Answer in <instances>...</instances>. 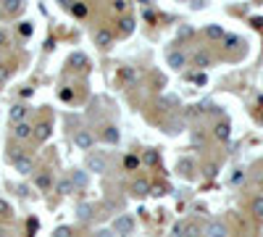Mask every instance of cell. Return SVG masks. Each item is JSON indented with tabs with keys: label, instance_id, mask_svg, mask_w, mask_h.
<instances>
[{
	"label": "cell",
	"instance_id": "6da1fadb",
	"mask_svg": "<svg viewBox=\"0 0 263 237\" xmlns=\"http://www.w3.org/2000/svg\"><path fill=\"white\" fill-rule=\"evenodd\" d=\"M85 166H87V171H95V174H103V171L108 169V161H105V156H103V153H87V158H85Z\"/></svg>",
	"mask_w": 263,
	"mask_h": 237
},
{
	"label": "cell",
	"instance_id": "7a4b0ae2",
	"mask_svg": "<svg viewBox=\"0 0 263 237\" xmlns=\"http://www.w3.org/2000/svg\"><path fill=\"white\" fill-rule=\"evenodd\" d=\"M132 229H134L132 216H126V214L116 216V221H113V235H116V237H129Z\"/></svg>",
	"mask_w": 263,
	"mask_h": 237
},
{
	"label": "cell",
	"instance_id": "3957f363",
	"mask_svg": "<svg viewBox=\"0 0 263 237\" xmlns=\"http://www.w3.org/2000/svg\"><path fill=\"white\" fill-rule=\"evenodd\" d=\"M74 143H76V148H82V150H89L95 145V134L92 132H87V129H79L74 134Z\"/></svg>",
	"mask_w": 263,
	"mask_h": 237
},
{
	"label": "cell",
	"instance_id": "277c9868",
	"mask_svg": "<svg viewBox=\"0 0 263 237\" xmlns=\"http://www.w3.org/2000/svg\"><path fill=\"white\" fill-rule=\"evenodd\" d=\"M229 229L224 221H210L208 227H205V237H227Z\"/></svg>",
	"mask_w": 263,
	"mask_h": 237
},
{
	"label": "cell",
	"instance_id": "5b68a950",
	"mask_svg": "<svg viewBox=\"0 0 263 237\" xmlns=\"http://www.w3.org/2000/svg\"><path fill=\"white\" fill-rule=\"evenodd\" d=\"M132 193L137 198L150 195V182H147V179H134V182H132Z\"/></svg>",
	"mask_w": 263,
	"mask_h": 237
},
{
	"label": "cell",
	"instance_id": "8992f818",
	"mask_svg": "<svg viewBox=\"0 0 263 237\" xmlns=\"http://www.w3.org/2000/svg\"><path fill=\"white\" fill-rule=\"evenodd\" d=\"M184 63H187L184 53H179V50H171V53H169V66L171 69H184Z\"/></svg>",
	"mask_w": 263,
	"mask_h": 237
},
{
	"label": "cell",
	"instance_id": "52a82bcc",
	"mask_svg": "<svg viewBox=\"0 0 263 237\" xmlns=\"http://www.w3.org/2000/svg\"><path fill=\"white\" fill-rule=\"evenodd\" d=\"M76 219L89 221V219H92V206H89V203H79V206H76Z\"/></svg>",
	"mask_w": 263,
	"mask_h": 237
},
{
	"label": "cell",
	"instance_id": "ba28073f",
	"mask_svg": "<svg viewBox=\"0 0 263 237\" xmlns=\"http://www.w3.org/2000/svg\"><path fill=\"white\" fill-rule=\"evenodd\" d=\"M32 166H35V164H32V158H29V156H16V169L21 171V174H29Z\"/></svg>",
	"mask_w": 263,
	"mask_h": 237
},
{
	"label": "cell",
	"instance_id": "9c48e42d",
	"mask_svg": "<svg viewBox=\"0 0 263 237\" xmlns=\"http://www.w3.org/2000/svg\"><path fill=\"white\" fill-rule=\"evenodd\" d=\"M11 119L16 121V124H21L24 119H27V106H21V103H16L14 108H11Z\"/></svg>",
	"mask_w": 263,
	"mask_h": 237
},
{
	"label": "cell",
	"instance_id": "30bf717a",
	"mask_svg": "<svg viewBox=\"0 0 263 237\" xmlns=\"http://www.w3.org/2000/svg\"><path fill=\"white\" fill-rule=\"evenodd\" d=\"M111 40H113V35L108 29H98V35H95V42L100 45V48H108L111 45Z\"/></svg>",
	"mask_w": 263,
	"mask_h": 237
},
{
	"label": "cell",
	"instance_id": "8fae6325",
	"mask_svg": "<svg viewBox=\"0 0 263 237\" xmlns=\"http://www.w3.org/2000/svg\"><path fill=\"white\" fill-rule=\"evenodd\" d=\"M229 134H232L229 121H219V124H216V137H219V140H229Z\"/></svg>",
	"mask_w": 263,
	"mask_h": 237
},
{
	"label": "cell",
	"instance_id": "7c38bea8",
	"mask_svg": "<svg viewBox=\"0 0 263 237\" xmlns=\"http://www.w3.org/2000/svg\"><path fill=\"white\" fill-rule=\"evenodd\" d=\"M14 134H16L18 140H27V137H32V127L27 124V121H21V124H16Z\"/></svg>",
	"mask_w": 263,
	"mask_h": 237
},
{
	"label": "cell",
	"instance_id": "4fadbf2b",
	"mask_svg": "<svg viewBox=\"0 0 263 237\" xmlns=\"http://www.w3.org/2000/svg\"><path fill=\"white\" fill-rule=\"evenodd\" d=\"M71 184H74V187H79V190H85V187H87L85 171H71Z\"/></svg>",
	"mask_w": 263,
	"mask_h": 237
},
{
	"label": "cell",
	"instance_id": "5bb4252c",
	"mask_svg": "<svg viewBox=\"0 0 263 237\" xmlns=\"http://www.w3.org/2000/svg\"><path fill=\"white\" fill-rule=\"evenodd\" d=\"M32 129H35L32 134H37V137H40V140H45V137H48V134H50V127L45 124V121H42V124H37V127H32Z\"/></svg>",
	"mask_w": 263,
	"mask_h": 237
},
{
	"label": "cell",
	"instance_id": "9a60e30c",
	"mask_svg": "<svg viewBox=\"0 0 263 237\" xmlns=\"http://www.w3.org/2000/svg\"><path fill=\"white\" fill-rule=\"evenodd\" d=\"M137 166H140V158H137V156H126V158H124V169H126V171H134Z\"/></svg>",
	"mask_w": 263,
	"mask_h": 237
},
{
	"label": "cell",
	"instance_id": "2e32d148",
	"mask_svg": "<svg viewBox=\"0 0 263 237\" xmlns=\"http://www.w3.org/2000/svg\"><path fill=\"white\" fill-rule=\"evenodd\" d=\"M192 169H195V164L187 161V158H184V161H179V171H182L184 177H190V174H192Z\"/></svg>",
	"mask_w": 263,
	"mask_h": 237
},
{
	"label": "cell",
	"instance_id": "e0dca14e",
	"mask_svg": "<svg viewBox=\"0 0 263 237\" xmlns=\"http://www.w3.org/2000/svg\"><path fill=\"white\" fill-rule=\"evenodd\" d=\"M58 193H63V195L74 193V184H71V179H63V182H58Z\"/></svg>",
	"mask_w": 263,
	"mask_h": 237
},
{
	"label": "cell",
	"instance_id": "ac0fdd59",
	"mask_svg": "<svg viewBox=\"0 0 263 237\" xmlns=\"http://www.w3.org/2000/svg\"><path fill=\"white\" fill-rule=\"evenodd\" d=\"M197 235H200L197 224H184V237H197Z\"/></svg>",
	"mask_w": 263,
	"mask_h": 237
},
{
	"label": "cell",
	"instance_id": "d6986e66",
	"mask_svg": "<svg viewBox=\"0 0 263 237\" xmlns=\"http://www.w3.org/2000/svg\"><path fill=\"white\" fill-rule=\"evenodd\" d=\"M119 29L126 35V32H132V29H134V21H132L129 16H126V18H121V21H119Z\"/></svg>",
	"mask_w": 263,
	"mask_h": 237
},
{
	"label": "cell",
	"instance_id": "ffe728a7",
	"mask_svg": "<svg viewBox=\"0 0 263 237\" xmlns=\"http://www.w3.org/2000/svg\"><path fill=\"white\" fill-rule=\"evenodd\" d=\"M195 63H197L200 69H205V66L210 63V55H208V53H197V55H195Z\"/></svg>",
	"mask_w": 263,
	"mask_h": 237
},
{
	"label": "cell",
	"instance_id": "44dd1931",
	"mask_svg": "<svg viewBox=\"0 0 263 237\" xmlns=\"http://www.w3.org/2000/svg\"><path fill=\"white\" fill-rule=\"evenodd\" d=\"M253 214L258 216V219H263V198H255L253 201Z\"/></svg>",
	"mask_w": 263,
	"mask_h": 237
},
{
	"label": "cell",
	"instance_id": "7402d4cb",
	"mask_svg": "<svg viewBox=\"0 0 263 237\" xmlns=\"http://www.w3.org/2000/svg\"><path fill=\"white\" fill-rule=\"evenodd\" d=\"M18 8H21V0H5V11L8 14H16Z\"/></svg>",
	"mask_w": 263,
	"mask_h": 237
},
{
	"label": "cell",
	"instance_id": "603a6c76",
	"mask_svg": "<svg viewBox=\"0 0 263 237\" xmlns=\"http://www.w3.org/2000/svg\"><path fill=\"white\" fill-rule=\"evenodd\" d=\"M142 161L150 164V166H156V164H158V153H156V150H147L145 156H142Z\"/></svg>",
	"mask_w": 263,
	"mask_h": 237
},
{
	"label": "cell",
	"instance_id": "cb8c5ba5",
	"mask_svg": "<svg viewBox=\"0 0 263 237\" xmlns=\"http://www.w3.org/2000/svg\"><path fill=\"white\" fill-rule=\"evenodd\" d=\"M121 76H124L129 85H134V82H137V72H134V69H124V72H121Z\"/></svg>",
	"mask_w": 263,
	"mask_h": 237
},
{
	"label": "cell",
	"instance_id": "d4e9b609",
	"mask_svg": "<svg viewBox=\"0 0 263 237\" xmlns=\"http://www.w3.org/2000/svg\"><path fill=\"white\" fill-rule=\"evenodd\" d=\"M37 184H40L42 190H48L50 184H53V179H50V174H40V177H37Z\"/></svg>",
	"mask_w": 263,
	"mask_h": 237
},
{
	"label": "cell",
	"instance_id": "484cf974",
	"mask_svg": "<svg viewBox=\"0 0 263 237\" xmlns=\"http://www.w3.org/2000/svg\"><path fill=\"white\" fill-rule=\"evenodd\" d=\"M208 37H213V40H221V37H224V29L213 24V27H208Z\"/></svg>",
	"mask_w": 263,
	"mask_h": 237
},
{
	"label": "cell",
	"instance_id": "4316f807",
	"mask_svg": "<svg viewBox=\"0 0 263 237\" xmlns=\"http://www.w3.org/2000/svg\"><path fill=\"white\" fill-rule=\"evenodd\" d=\"M171 237H184V224L176 221L174 227H171Z\"/></svg>",
	"mask_w": 263,
	"mask_h": 237
},
{
	"label": "cell",
	"instance_id": "83f0119b",
	"mask_svg": "<svg viewBox=\"0 0 263 237\" xmlns=\"http://www.w3.org/2000/svg\"><path fill=\"white\" fill-rule=\"evenodd\" d=\"M105 140H108V143H119V132L113 129V127H108V129H105Z\"/></svg>",
	"mask_w": 263,
	"mask_h": 237
},
{
	"label": "cell",
	"instance_id": "f1b7e54d",
	"mask_svg": "<svg viewBox=\"0 0 263 237\" xmlns=\"http://www.w3.org/2000/svg\"><path fill=\"white\" fill-rule=\"evenodd\" d=\"M55 237H71V227H58L55 229Z\"/></svg>",
	"mask_w": 263,
	"mask_h": 237
},
{
	"label": "cell",
	"instance_id": "f546056e",
	"mask_svg": "<svg viewBox=\"0 0 263 237\" xmlns=\"http://www.w3.org/2000/svg\"><path fill=\"white\" fill-rule=\"evenodd\" d=\"M71 63H74V66H82V63H87V58H85L82 53H74V55H71Z\"/></svg>",
	"mask_w": 263,
	"mask_h": 237
},
{
	"label": "cell",
	"instance_id": "4dcf8cb0",
	"mask_svg": "<svg viewBox=\"0 0 263 237\" xmlns=\"http://www.w3.org/2000/svg\"><path fill=\"white\" fill-rule=\"evenodd\" d=\"M182 127H184V121L182 119H174V121H171V127H169V132H179Z\"/></svg>",
	"mask_w": 263,
	"mask_h": 237
},
{
	"label": "cell",
	"instance_id": "1f68e13d",
	"mask_svg": "<svg viewBox=\"0 0 263 237\" xmlns=\"http://www.w3.org/2000/svg\"><path fill=\"white\" fill-rule=\"evenodd\" d=\"M95 237H116V235H113V229H100V232H95Z\"/></svg>",
	"mask_w": 263,
	"mask_h": 237
},
{
	"label": "cell",
	"instance_id": "d6a6232c",
	"mask_svg": "<svg viewBox=\"0 0 263 237\" xmlns=\"http://www.w3.org/2000/svg\"><path fill=\"white\" fill-rule=\"evenodd\" d=\"M71 11H74L76 16H85V14H87V8H85V5H71Z\"/></svg>",
	"mask_w": 263,
	"mask_h": 237
},
{
	"label": "cell",
	"instance_id": "836d02e7",
	"mask_svg": "<svg viewBox=\"0 0 263 237\" xmlns=\"http://www.w3.org/2000/svg\"><path fill=\"white\" fill-rule=\"evenodd\" d=\"M21 35H24V37H29V35H32V24H27V21L21 24Z\"/></svg>",
	"mask_w": 263,
	"mask_h": 237
},
{
	"label": "cell",
	"instance_id": "e575fe53",
	"mask_svg": "<svg viewBox=\"0 0 263 237\" xmlns=\"http://www.w3.org/2000/svg\"><path fill=\"white\" fill-rule=\"evenodd\" d=\"M192 143H195V145H203V134L195 132V134H192Z\"/></svg>",
	"mask_w": 263,
	"mask_h": 237
},
{
	"label": "cell",
	"instance_id": "d590c367",
	"mask_svg": "<svg viewBox=\"0 0 263 237\" xmlns=\"http://www.w3.org/2000/svg\"><path fill=\"white\" fill-rule=\"evenodd\" d=\"M71 95H74L71 90H61V98H63V100H71Z\"/></svg>",
	"mask_w": 263,
	"mask_h": 237
},
{
	"label": "cell",
	"instance_id": "8d00e7d4",
	"mask_svg": "<svg viewBox=\"0 0 263 237\" xmlns=\"http://www.w3.org/2000/svg\"><path fill=\"white\" fill-rule=\"evenodd\" d=\"M237 42H240V40H237V37H227V48H234Z\"/></svg>",
	"mask_w": 263,
	"mask_h": 237
},
{
	"label": "cell",
	"instance_id": "74e56055",
	"mask_svg": "<svg viewBox=\"0 0 263 237\" xmlns=\"http://www.w3.org/2000/svg\"><path fill=\"white\" fill-rule=\"evenodd\" d=\"M113 8H116V11H124L126 3H124V0H119V3H113Z\"/></svg>",
	"mask_w": 263,
	"mask_h": 237
},
{
	"label": "cell",
	"instance_id": "f35d334b",
	"mask_svg": "<svg viewBox=\"0 0 263 237\" xmlns=\"http://www.w3.org/2000/svg\"><path fill=\"white\" fill-rule=\"evenodd\" d=\"M179 35H182V37H187V35H192V29H190V27H182V29H179Z\"/></svg>",
	"mask_w": 263,
	"mask_h": 237
},
{
	"label": "cell",
	"instance_id": "ab89813d",
	"mask_svg": "<svg viewBox=\"0 0 263 237\" xmlns=\"http://www.w3.org/2000/svg\"><path fill=\"white\" fill-rule=\"evenodd\" d=\"M8 79V69H0V82H5Z\"/></svg>",
	"mask_w": 263,
	"mask_h": 237
},
{
	"label": "cell",
	"instance_id": "60d3db41",
	"mask_svg": "<svg viewBox=\"0 0 263 237\" xmlns=\"http://www.w3.org/2000/svg\"><path fill=\"white\" fill-rule=\"evenodd\" d=\"M5 211H8V203H5V201H0V214H5Z\"/></svg>",
	"mask_w": 263,
	"mask_h": 237
},
{
	"label": "cell",
	"instance_id": "b9f144b4",
	"mask_svg": "<svg viewBox=\"0 0 263 237\" xmlns=\"http://www.w3.org/2000/svg\"><path fill=\"white\" fill-rule=\"evenodd\" d=\"M3 40H5V32H3V29H0V42H3Z\"/></svg>",
	"mask_w": 263,
	"mask_h": 237
}]
</instances>
